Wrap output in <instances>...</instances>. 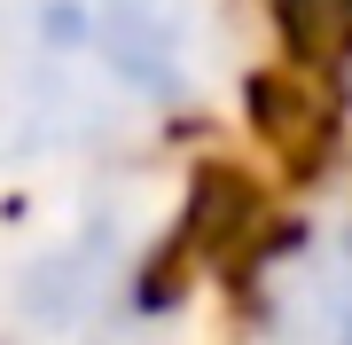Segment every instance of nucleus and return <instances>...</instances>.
I'll return each mask as SVG.
<instances>
[{
    "instance_id": "1",
    "label": "nucleus",
    "mask_w": 352,
    "mask_h": 345,
    "mask_svg": "<svg viewBox=\"0 0 352 345\" xmlns=\"http://www.w3.org/2000/svg\"><path fill=\"white\" fill-rule=\"evenodd\" d=\"M282 24L305 63H329L352 48V0H282Z\"/></svg>"
}]
</instances>
